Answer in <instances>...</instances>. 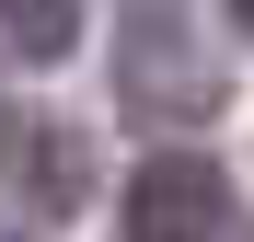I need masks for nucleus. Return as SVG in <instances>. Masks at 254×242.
Masks as SVG:
<instances>
[{"label":"nucleus","instance_id":"1","mask_svg":"<svg viewBox=\"0 0 254 242\" xmlns=\"http://www.w3.org/2000/svg\"><path fill=\"white\" fill-rule=\"evenodd\" d=\"M116 104L150 115V127H208L220 115V69H208V47H185V23L162 0L116 35Z\"/></svg>","mask_w":254,"mask_h":242},{"label":"nucleus","instance_id":"2","mask_svg":"<svg viewBox=\"0 0 254 242\" xmlns=\"http://www.w3.org/2000/svg\"><path fill=\"white\" fill-rule=\"evenodd\" d=\"M116 231L127 242H231V173L208 150H150L116 196Z\"/></svg>","mask_w":254,"mask_h":242},{"label":"nucleus","instance_id":"3","mask_svg":"<svg viewBox=\"0 0 254 242\" xmlns=\"http://www.w3.org/2000/svg\"><path fill=\"white\" fill-rule=\"evenodd\" d=\"M69 47H81V0H0V58L58 69Z\"/></svg>","mask_w":254,"mask_h":242},{"label":"nucleus","instance_id":"4","mask_svg":"<svg viewBox=\"0 0 254 242\" xmlns=\"http://www.w3.org/2000/svg\"><path fill=\"white\" fill-rule=\"evenodd\" d=\"M35 208H81V139H35Z\"/></svg>","mask_w":254,"mask_h":242},{"label":"nucleus","instance_id":"5","mask_svg":"<svg viewBox=\"0 0 254 242\" xmlns=\"http://www.w3.org/2000/svg\"><path fill=\"white\" fill-rule=\"evenodd\" d=\"M231 23H243V47H254V0H231Z\"/></svg>","mask_w":254,"mask_h":242},{"label":"nucleus","instance_id":"6","mask_svg":"<svg viewBox=\"0 0 254 242\" xmlns=\"http://www.w3.org/2000/svg\"><path fill=\"white\" fill-rule=\"evenodd\" d=\"M0 150H12V115H0Z\"/></svg>","mask_w":254,"mask_h":242}]
</instances>
